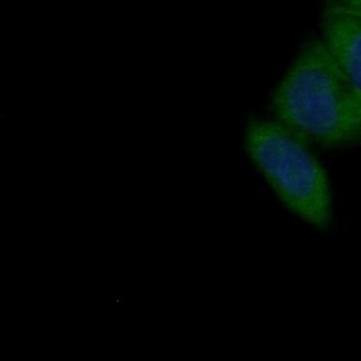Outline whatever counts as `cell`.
I'll return each mask as SVG.
<instances>
[{
  "label": "cell",
  "instance_id": "obj_2",
  "mask_svg": "<svg viewBox=\"0 0 361 361\" xmlns=\"http://www.w3.org/2000/svg\"><path fill=\"white\" fill-rule=\"evenodd\" d=\"M245 148L279 199L316 227L330 223V190L326 173L296 133L262 118L250 120Z\"/></svg>",
  "mask_w": 361,
  "mask_h": 361
},
{
  "label": "cell",
  "instance_id": "obj_4",
  "mask_svg": "<svg viewBox=\"0 0 361 361\" xmlns=\"http://www.w3.org/2000/svg\"><path fill=\"white\" fill-rule=\"evenodd\" d=\"M341 7L348 10L350 13H354L357 16H361V0H336Z\"/></svg>",
  "mask_w": 361,
  "mask_h": 361
},
{
  "label": "cell",
  "instance_id": "obj_3",
  "mask_svg": "<svg viewBox=\"0 0 361 361\" xmlns=\"http://www.w3.org/2000/svg\"><path fill=\"white\" fill-rule=\"evenodd\" d=\"M323 41L361 89V16L350 13L336 0H327L322 13Z\"/></svg>",
  "mask_w": 361,
  "mask_h": 361
},
{
  "label": "cell",
  "instance_id": "obj_1",
  "mask_svg": "<svg viewBox=\"0 0 361 361\" xmlns=\"http://www.w3.org/2000/svg\"><path fill=\"white\" fill-rule=\"evenodd\" d=\"M272 111L305 141L326 147L361 141V89L323 39L303 44L272 94Z\"/></svg>",
  "mask_w": 361,
  "mask_h": 361
}]
</instances>
